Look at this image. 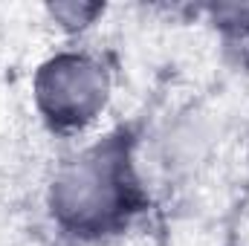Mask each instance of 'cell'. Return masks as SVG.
<instances>
[{
    "instance_id": "1",
    "label": "cell",
    "mask_w": 249,
    "mask_h": 246,
    "mask_svg": "<svg viewBox=\"0 0 249 246\" xmlns=\"http://www.w3.org/2000/svg\"><path fill=\"white\" fill-rule=\"evenodd\" d=\"M145 206L148 194L124 133H110L70 154L47 188L53 226L78 244H105L124 235Z\"/></svg>"
},
{
    "instance_id": "2",
    "label": "cell",
    "mask_w": 249,
    "mask_h": 246,
    "mask_svg": "<svg viewBox=\"0 0 249 246\" xmlns=\"http://www.w3.org/2000/svg\"><path fill=\"white\" fill-rule=\"evenodd\" d=\"M110 70L90 50H58L32 78L35 110L55 133H81L110 102Z\"/></svg>"
},
{
    "instance_id": "3",
    "label": "cell",
    "mask_w": 249,
    "mask_h": 246,
    "mask_svg": "<svg viewBox=\"0 0 249 246\" xmlns=\"http://www.w3.org/2000/svg\"><path fill=\"white\" fill-rule=\"evenodd\" d=\"M47 12H50V18L61 29H67V32H84L87 26H93L105 15V6H99V3H53Z\"/></svg>"
},
{
    "instance_id": "4",
    "label": "cell",
    "mask_w": 249,
    "mask_h": 246,
    "mask_svg": "<svg viewBox=\"0 0 249 246\" xmlns=\"http://www.w3.org/2000/svg\"><path fill=\"white\" fill-rule=\"evenodd\" d=\"M209 20L229 38H249V3H217L209 6Z\"/></svg>"
}]
</instances>
